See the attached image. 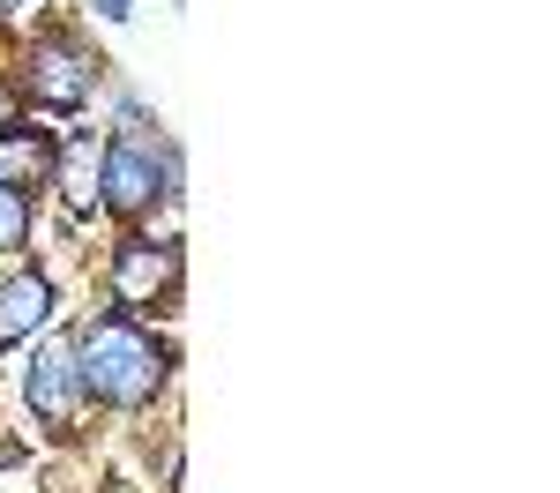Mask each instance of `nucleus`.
Masks as SVG:
<instances>
[{"instance_id":"6","label":"nucleus","mask_w":560,"mask_h":493,"mask_svg":"<svg viewBox=\"0 0 560 493\" xmlns=\"http://www.w3.org/2000/svg\"><path fill=\"white\" fill-rule=\"evenodd\" d=\"M52 157H60V150H52V134H45V128H15V120L0 128V187L23 195V187L52 179Z\"/></svg>"},{"instance_id":"8","label":"nucleus","mask_w":560,"mask_h":493,"mask_svg":"<svg viewBox=\"0 0 560 493\" xmlns=\"http://www.w3.org/2000/svg\"><path fill=\"white\" fill-rule=\"evenodd\" d=\"M97 173H105V150H97V134H75L60 157H52V179H60V202L90 218L97 210Z\"/></svg>"},{"instance_id":"7","label":"nucleus","mask_w":560,"mask_h":493,"mask_svg":"<svg viewBox=\"0 0 560 493\" xmlns=\"http://www.w3.org/2000/svg\"><path fill=\"white\" fill-rule=\"evenodd\" d=\"M45 314H52V284H45L38 269L8 277V284H0V344H23V337H38Z\"/></svg>"},{"instance_id":"5","label":"nucleus","mask_w":560,"mask_h":493,"mask_svg":"<svg viewBox=\"0 0 560 493\" xmlns=\"http://www.w3.org/2000/svg\"><path fill=\"white\" fill-rule=\"evenodd\" d=\"M97 83V68H90V52L75 38H45L31 52V97H38L45 113H75Z\"/></svg>"},{"instance_id":"2","label":"nucleus","mask_w":560,"mask_h":493,"mask_svg":"<svg viewBox=\"0 0 560 493\" xmlns=\"http://www.w3.org/2000/svg\"><path fill=\"white\" fill-rule=\"evenodd\" d=\"M179 187V150L165 134H150V120H128V128L105 142V173H97V202L113 218H142L158 195Z\"/></svg>"},{"instance_id":"11","label":"nucleus","mask_w":560,"mask_h":493,"mask_svg":"<svg viewBox=\"0 0 560 493\" xmlns=\"http://www.w3.org/2000/svg\"><path fill=\"white\" fill-rule=\"evenodd\" d=\"M8 113H15V97H8V90H0V128H8Z\"/></svg>"},{"instance_id":"4","label":"nucleus","mask_w":560,"mask_h":493,"mask_svg":"<svg viewBox=\"0 0 560 493\" xmlns=\"http://www.w3.org/2000/svg\"><path fill=\"white\" fill-rule=\"evenodd\" d=\"M23 389H31V411H38L52 434H68L75 426V411H83V374H75V344H38L31 359V374H23Z\"/></svg>"},{"instance_id":"9","label":"nucleus","mask_w":560,"mask_h":493,"mask_svg":"<svg viewBox=\"0 0 560 493\" xmlns=\"http://www.w3.org/2000/svg\"><path fill=\"white\" fill-rule=\"evenodd\" d=\"M23 232H31L23 195H15V187H0V255H8V247H23Z\"/></svg>"},{"instance_id":"10","label":"nucleus","mask_w":560,"mask_h":493,"mask_svg":"<svg viewBox=\"0 0 560 493\" xmlns=\"http://www.w3.org/2000/svg\"><path fill=\"white\" fill-rule=\"evenodd\" d=\"M97 15H105V23H128V15H135V0H97Z\"/></svg>"},{"instance_id":"3","label":"nucleus","mask_w":560,"mask_h":493,"mask_svg":"<svg viewBox=\"0 0 560 493\" xmlns=\"http://www.w3.org/2000/svg\"><path fill=\"white\" fill-rule=\"evenodd\" d=\"M179 284V247L173 239H120V255H113V300L120 307H158L165 292Z\"/></svg>"},{"instance_id":"12","label":"nucleus","mask_w":560,"mask_h":493,"mask_svg":"<svg viewBox=\"0 0 560 493\" xmlns=\"http://www.w3.org/2000/svg\"><path fill=\"white\" fill-rule=\"evenodd\" d=\"M0 8H8V0H0Z\"/></svg>"},{"instance_id":"1","label":"nucleus","mask_w":560,"mask_h":493,"mask_svg":"<svg viewBox=\"0 0 560 493\" xmlns=\"http://www.w3.org/2000/svg\"><path fill=\"white\" fill-rule=\"evenodd\" d=\"M165 344L150 329H135L128 314H97L83 337H75V374H83V397L113 403V411H135L165 389Z\"/></svg>"}]
</instances>
